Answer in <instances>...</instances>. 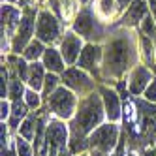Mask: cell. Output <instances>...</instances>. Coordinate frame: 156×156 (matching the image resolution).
Instances as JSON below:
<instances>
[{
	"mask_svg": "<svg viewBox=\"0 0 156 156\" xmlns=\"http://www.w3.org/2000/svg\"><path fill=\"white\" fill-rule=\"evenodd\" d=\"M102 102H100V98L96 94H90L85 102L79 105V111H77V119L73 120V137L77 136H83V133L90 132L96 124L102 122Z\"/></svg>",
	"mask_w": 156,
	"mask_h": 156,
	"instance_id": "1",
	"label": "cell"
},
{
	"mask_svg": "<svg viewBox=\"0 0 156 156\" xmlns=\"http://www.w3.org/2000/svg\"><path fill=\"white\" fill-rule=\"evenodd\" d=\"M132 57L133 53L130 47V41L126 38H115L107 45V51H105V72L113 75L122 73L128 68Z\"/></svg>",
	"mask_w": 156,
	"mask_h": 156,
	"instance_id": "2",
	"label": "cell"
},
{
	"mask_svg": "<svg viewBox=\"0 0 156 156\" xmlns=\"http://www.w3.org/2000/svg\"><path fill=\"white\" fill-rule=\"evenodd\" d=\"M49 105L51 109L62 119H70L73 115V107H75V98L70 90L66 88H57L51 96H49Z\"/></svg>",
	"mask_w": 156,
	"mask_h": 156,
	"instance_id": "3",
	"label": "cell"
},
{
	"mask_svg": "<svg viewBox=\"0 0 156 156\" xmlns=\"http://www.w3.org/2000/svg\"><path fill=\"white\" fill-rule=\"evenodd\" d=\"M60 34V25L58 21L55 19L49 12H41L40 17H38V25H36V36L40 41H57Z\"/></svg>",
	"mask_w": 156,
	"mask_h": 156,
	"instance_id": "4",
	"label": "cell"
},
{
	"mask_svg": "<svg viewBox=\"0 0 156 156\" xmlns=\"http://www.w3.org/2000/svg\"><path fill=\"white\" fill-rule=\"evenodd\" d=\"M117 126L113 124H107V126H100L98 130L92 132V136H90V145L94 149L98 151H102V152H107L109 149H113L115 145H117Z\"/></svg>",
	"mask_w": 156,
	"mask_h": 156,
	"instance_id": "5",
	"label": "cell"
},
{
	"mask_svg": "<svg viewBox=\"0 0 156 156\" xmlns=\"http://www.w3.org/2000/svg\"><path fill=\"white\" fill-rule=\"evenodd\" d=\"M32 32H34V15H32V9L21 17V23H19V30L15 32V38H13V51L19 53L23 51V47L28 43Z\"/></svg>",
	"mask_w": 156,
	"mask_h": 156,
	"instance_id": "6",
	"label": "cell"
},
{
	"mask_svg": "<svg viewBox=\"0 0 156 156\" xmlns=\"http://www.w3.org/2000/svg\"><path fill=\"white\" fill-rule=\"evenodd\" d=\"M47 145L51 147V154L55 156L57 151H62L64 145H66V139H68V130L62 122L58 120H53L47 124Z\"/></svg>",
	"mask_w": 156,
	"mask_h": 156,
	"instance_id": "7",
	"label": "cell"
},
{
	"mask_svg": "<svg viewBox=\"0 0 156 156\" xmlns=\"http://www.w3.org/2000/svg\"><path fill=\"white\" fill-rule=\"evenodd\" d=\"M73 30L79 32L81 36H87V38H94L96 34H100V28L96 25V19L90 13V9H83V12L77 15L75 23H73Z\"/></svg>",
	"mask_w": 156,
	"mask_h": 156,
	"instance_id": "8",
	"label": "cell"
},
{
	"mask_svg": "<svg viewBox=\"0 0 156 156\" xmlns=\"http://www.w3.org/2000/svg\"><path fill=\"white\" fill-rule=\"evenodd\" d=\"M79 51H81V38H77L75 34H72V32L66 34L62 43H60V53H62L64 60L68 64H73L77 55H79Z\"/></svg>",
	"mask_w": 156,
	"mask_h": 156,
	"instance_id": "9",
	"label": "cell"
},
{
	"mask_svg": "<svg viewBox=\"0 0 156 156\" xmlns=\"http://www.w3.org/2000/svg\"><path fill=\"white\" fill-rule=\"evenodd\" d=\"M62 79H64V83H66V85L72 87V88H75V90H83V88L92 87L90 79H88L85 73H81L79 70H73V68H72V70H68V72H64Z\"/></svg>",
	"mask_w": 156,
	"mask_h": 156,
	"instance_id": "10",
	"label": "cell"
},
{
	"mask_svg": "<svg viewBox=\"0 0 156 156\" xmlns=\"http://www.w3.org/2000/svg\"><path fill=\"white\" fill-rule=\"evenodd\" d=\"M147 81H151V72L147 68H143V66H137V68L133 70L132 77H130V92L139 94L141 90H145Z\"/></svg>",
	"mask_w": 156,
	"mask_h": 156,
	"instance_id": "11",
	"label": "cell"
},
{
	"mask_svg": "<svg viewBox=\"0 0 156 156\" xmlns=\"http://www.w3.org/2000/svg\"><path fill=\"white\" fill-rule=\"evenodd\" d=\"M102 55V49L98 45H87L83 51H81V57H79V68H85V70H94V66Z\"/></svg>",
	"mask_w": 156,
	"mask_h": 156,
	"instance_id": "12",
	"label": "cell"
},
{
	"mask_svg": "<svg viewBox=\"0 0 156 156\" xmlns=\"http://www.w3.org/2000/svg\"><path fill=\"white\" fill-rule=\"evenodd\" d=\"M102 96L105 102V109H107V117L109 120H117L120 117V105H119V98L113 90L109 88H102Z\"/></svg>",
	"mask_w": 156,
	"mask_h": 156,
	"instance_id": "13",
	"label": "cell"
},
{
	"mask_svg": "<svg viewBox=\"0 0 156 156\" xmlns=\"http://www.w3.org/2000/svg\"><path fill=\"white\" fill-rule=\"evenodd\" d=\"M19 23V9L8 4L2 6V32H13Z\"/></svg>",
	"mask_w": 156,
	"mask_h": 156,
	"instance_id": "14",
	"label": "cell"
},
{
	"mask_svg": "<svg viewBox=\"0 0 156 156\" xmlns=\"http://www.w3.org/2000/svg\"><path fill=\"white\" fill-rule=\"evenodd\" d=\"M145 13H147V6H145V2L136 0V2L128 8V12H126V15H124V23H126V25H136L139 19L145 17Z\"/></svg>",
	"mask_w": 156,
	"mask_h": 156,
	"instance_id": "15",
	"label": "cell"
},
{
	"mask_svg": "<svg viewBox=\"0 0 156 156\" xmlns=\"http://www.w3.org/2000/svg\"><path fill=\"white\" fill-rule=\"evenodd\" d=\"M43 66L53 70V72H62L64 70V62H62L57 49H47L43 53Z\"/></svg>",
	"mask_w": 156,
	"mask_h": 156,
	"instance_id": "16",
	"label": "cell"
},
{
	"mask_svg": "<svg viewBox=\"0 0 156 156\" xmlns=\"http://www.w3.org/2000/svg\"><path fill=\"white\" fill-rule=\"evenodd\" d=\"M28 83L32 87V90H40L41 85L45 83V77H43V66L41 64H32L28 70Z\"/></svg>",
	"mask_w": 156,
	"mask_h": 156,
	"instance_id": "17",
	"label": "cell"
},
{
	"mask_svg": "<svg viewBox=\"0 0 156 156\" xmlns=\"http://www.w3.org/2000/svg\"><path fill=\"white\" fill-rule=\"evenodd\" d=\"M27 107L28 105H25L21 100H17V102L13 104V111H12V120H9V124H12V128H15L17 126V122L21 120V119H25L27 117Z\"/></svg>",
	"mask_w": 156,
	"mask_h": 156,
	"instance_id": "18",
	"label": "cell"
},
{
	"mask_svg": "<svg viewBox=\"0 0 156 156\" xmlns=\"http://www.w3.org/2000/svg\"><path fill=\"white\" fill-rule=\"evenodd\" d=\"M47 139H43V117L38 120V136H36V156H45Z\"/></svg>",
	"mask_w": 156,
	"mask_h": 156,
	"instance_id": "19",
	"label": "cell"
},
{
	"mask_svg": "<svg viewBox=\"0 0 156 156\" xmlns=\"http://www.w3.org/2000/svg\"><path fill=\"white\" fill-rule=\"evenodd\" d=\"M41 53H45L43 47H41V41L40 40L38 41H30L28 45H27V49H25V58L27 60H36Z\"/></svg>",
	"mask_w": 156,
	"mask_h": 156,
	"instance_id": "20",
	"label": "cell"
},
{
	"mask_svg": "<svg viewBox=\"0 0 156 156\" xmlns=\"http://www.w3.org/2000/svg\"><path fill=\"white\" fill-rule=\"evenodd\" d=\"M36 120L34 117H28L23 124H21V136H23L25 139H34V133H36Z\"/></svg>",
	"mask_w": 156,
	"mask_h": 156,
	"instance_id": "21",
	"label": "cell"
},
{
	"mask_svg": "<svg viewBox=\"0 0 156 156\" xmlns=\"http://www.w3.org/2000/svg\"><path fill=\"white\" fill-rule=\"evenodd\" d=\"M23 85H21V81L13 79V81H9V88H8V96L13 100V102H17V100L23 96Z\"/></svg>",
	"mask_w": 156,
	"mask_h": 156,
	"instance_id": "22",
	"label": "cell"
},
{
	"mask_svg": "<svg viewBox=\"0 0 156 156\" xmlns=\"http://www.w3.org/2000/svg\"><path fill=\"white\" fill-rule=\"evenodd\" d=\"M57 83H58V77H57V75L49 73V75L45 77V83H43V94H45L47 98L53 94V90H55V87H57Z\"/></svg>",
	"mask_w": 156,
	"mask_h": 156,
	"instance_id": "23",
	"label": "cell"
},
{
	"mask_svg": "<svg viewBox=\"0 0 156 156\" xmlns=\"http://www.w3.org/2000/svg\"><path fill=\"white\" fill-rule=\"evenodd\" d=\"M25 102H27V105L30 107V109H36L38 105H40V96L36 94V90H27L25 92Z\"/></svg>",
	"mask_w": 156,
	"mask_h": 156,
	"instance_id": "24",
	"label": "cell"
},
{
	"mask_svg": "<svg viewBox=\"0 0 156 156\" xmlns=\"http://www.w3.org/2000/svg\"><path fill=\"white\" fill-rule=\"evenodd\" d=\"M141 30L145 32V36H149V38H154V36H156L154 21H152L151 17H145V19H143V25H141Z\"/></svg>",
	"mask_w": 156,
	"mask_h": 156,
	"instance_id": "25",
	"label": "cell"
},
{
	"mask_svg": "<svg viewBox=\"0 0 156 156\" xmlns=\"http://www.w3.org/2000/svg\"><path fill=\"white\" fill-rule=\"evenodd\" d=\"M137 107L143 109V115H145V117L156 119V105H151L149 102H139V100H137Z\"/></svg>",
	"mask_w": 156,
	"mask_h": 156,
	"instance_id": "26",
	"label": "cell"
},
{
	"mask_svg": "<svg viewBox=\"0 0 156 156\" xmlns=\"http://www.w3.org/2000/svg\"><path fill=\"white\" fill-rule=\"evenodd\" d=\"M15 149H17V154H19V156H30V154H32V151H30V147H28V143L23 141V139H17Z\"/></svg>",
	"mask_w": 156,
	"mask_h": 156,
	"instance_id": "27",
	"label": "cell"
},
{
	"mask_svg": "<svg viewBox=\"0 0 156 156\" xmlns=\"http://www.w3.org/2000/svg\"><path fill=\"white\" fill-rule=\"evenodd\" d=\"M100 9L104 12V15H109L113 12V0H100Z\"/></svg>",
	"mask_w": 156,
	"mask_h": 156,
	"instance_id": "28",
	"label": "cell"
},
{
	"mask_svg": "<svg viewBox=\"0 0 156 156\" xmlns=\"http://www.w3.org/2000/svg\"><path fill=\"white\" fill-rule=\"evenodd\" d=\"M145 96H147V102H154V100H156V79L151 83V87L147 88Z\"/></svg>",
	"mask_w": 156,
	"mask_h": 156,
	"instance_id": "29",
	"label": "cell"
},
{
	"mask_svg": "<svg viewBox=\"0 0 156 156\" xmlns=\"http://www.w3.org/2000/svg\"><path fill=\"white\" fill-rule=\"evenodd\" d=\"M0 109H2V113H0V117H2V120H4V119L9 115V104L2 100V107H0Z\"/></svg>",
	"mask_w": 156,
	"mask_h": 156,
	"instance_id": "30",
	"label": "cell"
},
{
	"mask_svg": "<svg viewBox=\"0 0 156 156\" xmlns=\"http://www.w3.org/2000/svg\"><path fill=\"white\" fill-rule=\"evenodd\" d=\"M130 2H136V0H119V8H120V9H124V8H130V6H128Z\"/></svg>",
	"mask_w": 156,
	"mask_h": 156,
	"instance_id": "31",
	"label": "cell"
},
{
	"mask_svg": "<svg viewBox=\"0 0 156 156\" xmlns=\"http://www.w3.org/2000/svg\"><path fill=\"white\" fill-rule=\"evenodd\" d=\"M122 152H124V143H120L119 147H117V151H115V154L113 156H122Z\"/></svg>",
	"mask_w": 156,
	"mask_h": 156,
	"instance_id": "32",
	"label": "cell"
},
{
	"mask_svg": "<svg viewBox=\"0 0 156 156\" xmlns=\"http://www.w3.org/2000/svg\"><path fill=\"white\" fill-rule=\"evenodd\" d=\"M2 156H15V151L13 149H4L2 151Z\"/></svg>",
	"mask_w": 156,
	"mask_h": 156,
	"instance_id": "33",
	"label": "cell"
},
{
	"mask_svg": "<svg viewBox=\"0 0 156 156\" xmlns=\"http://www.w3.org/2000/svg\"><path fill=\"white\" fill-rule=\"evenodd\" d=\"M58 156H70V151H66V149H62V151H58Z\"/></svg>",
	"mask_w": 156,
	"mask_h": 156,
	"instance_id": "34",
	"label": "cell"
},
{
	"mask_svg": "<svg viewBox=\"0 0 156 156\" xmlns=\"http://www.w3.org/2000/svg\"><path fill=\"white\" fill-rule=\"evenodd\" d=\"M92 156H105V152H102V151H94Z\"/></svg>",
	"mask_w": 156,
	"mask_h": 156,
	"instance_id": "35",
	"label": "cell"
},
{
	"mask_svg": "<svg viewBox=\"0 0 156 156\" xmlns=\"http://www.w3.org/2000/svg\"><path fill=\"white\" fill-rule=\"evenodd\" d=\"M6 2H15V0H6Z\"/></svg>",
	"mask_w": 156,
	"mask_h": 156,
	"instance_id": "36",
	"label": "cell"
},
{
	"mask_svg": "<svg viewBox=\"0 0 156 156\" xmlns=\"http://www.w3.org/2000/svg\"><path fill=\"white\" fill-rule=\"evenodd\" d=\"M79 156H85V154H79Z\"/></svg>",
	"mask_w": 156,
	"mask_h": 156,
	"instance_id": "37",
	"label": "cell"
},
{
	"mask_svg": "<svg viewBox=\"0 0 156 156\" xmlns=\"http://www.w3.org/2000/svg\"><path fill=\"white\" fill-rule=\"evenodd\" d=\"M81 2H85V0H81Z\"/></svg>",
	"mask_w": 156,
	"mask_h": 156,
	"instance_id": "38",
	"label": "cell"
}]
</instances>
